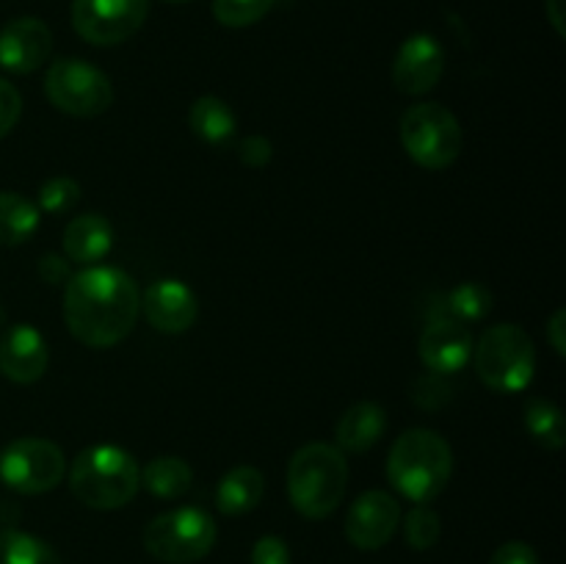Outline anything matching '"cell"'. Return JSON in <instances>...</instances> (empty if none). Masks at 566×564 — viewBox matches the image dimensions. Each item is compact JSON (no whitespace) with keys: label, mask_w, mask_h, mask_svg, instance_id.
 Instances as JSON below:
<instances>
[{"label":"cell","mask_w":566,"mask_h":564,"mask_svg":"<svg viewBox=\"0 0 566 564\" xmlns=\"http://www.w3.org/2000/svg\"><path fill=\"white\" fill-rule=\"evenodd\" d=\"M138 313H142V288L116 265H88L66 282V330L83 346H116L130 335Z\"/></svg>","instance_id":"1"},{"label":"cell","mask_w":566,"mask_h":564,"mask_svg":"<svg viewBox=\"0 0 566 564\" xmlns=\"http://www.w3.org/2000/svg\"><path fill=\"white\" fill-rule=\"evenodd\" d=\"M453 476V451L440 431L409 429L387 457V479L412 503H431Z\"/></svg>","instance_id":"2"},{"label":"cell","mask_w":566,"mask_h":564,"mask_svg":"<svg viewBox=\"0 0 566 564\" xmlns=\"http://www.w3.org/2000/svg\"><path fill=\"white\" fill-rule=\"evenodd\" d=\"M72 495L88 509H119L142 490V464L122 446H88L72 459Z\"/></svg>","instance_id":"3"},{"label":"cell","mask_w":566,"mask_h":564,"mask_svg":"<svg viewBox=\"0 0 566 564\" xmlns=\"http://www.w3.org/2000/svg\"><path fill=\"white\" fill-rule=\"evenodd\" d=\"M348 462L329 442H307L287 464V495L293 509L307 520H324L346 498Z\"/></svg>","instance_id":"4"},{"label":"cell","mask_w":566,"mask_h":564,"mask_svg":"<svg viewBox=\"0 0 566 564\" xmlns=\"http://www.w3.org/2000/svg\"><path fill=\"white\" fill-rule=\"evenodd\" d=\"M473 365L479 379L495 393H523L534 382L536 348L528 332L517 324L490 326L473 343Z\"/></svg>","instance_id":"5"},{"label":"cell","mask_w":566,"mask_h":564,"mask_svg":"<svg viewBox=\"0 0 566 564\" xmlns=\"http://www.w3.org/2000/svg\"><path fill=\"white\" fill-rule=\"evenodd\" d=\"M401 144L415 164L442 171L462 153V125L442 103H418L403 111Z\"/></svg>","instance_id":"6"},{"label":"cell","mask_w":566,"mask_h":564,"mask_svg":"<svg viewBox=\"0 0 566 564\" xmlns=\"http://www.w3.org/2000/svg\"><path fill=\"white\" fill-rule=\"evenodd\" d=\"M216 520L199 506H180L158 514L144 529V547L166 564H191L216 545Z\"/></svg>","instance_id":"7"},{"label":"cell","mask_w":566,"mask_h":564,"mask_svg":"<svg viewBox=\"0 0 566 564\" xmlns=\"http://www.w3.org/2000/svg\"><path fill=\"white\" fill-rule=\"evenodd\" d=\"M44 94L64 114L92 119L105 114L114 103V86L103 70L83 59H59L44 75Z\"/></svg>","instance_id":"8"},{"label":"cell","mask_w":566,"mask_h":564,"mask_svg":"<svg viewBox=\"0 0 566 564\" xmlns=\"http://www.w3.org/2000/svg\"><path fill=\"white\" fill-rule=\"evenodd\" d=\"M66 459L53 440L20 437L0 453V481L20 495H42L64 481Z\"/></svg>","instance_id":"9"},{"label":"cell","mask_w":566,"mask_h":564,"mask_svg":"<svg viewBox=\"0 0 566 564\" xmlns=\"http://www.w3.org/2000/svg\"><path fill=\"white\" fill-rule=\"evenodd\" d=\"M149 0H72V28L97 48L122 44L142 31Z\"/></svg>","instance_id":"10"},{"label":"cell","mask_w":566,"mask_h":564,"mask_svg":"<svg viewBox=\"0 0 566 564\" xmlns=\"http://www.w3.org/2000/svg\"><path fill=\"white\" fill-rule=\"evenodd\" d=\"M401 525V503L385 490H368L348 506L346 540L359 551H379Z\"/></svg>","instance_id":"11"},{"label":"cell","mask_w":566,"mask_h":564,"mask_svg":"<svg viewBox=\"0 0 566 564\" xmlns=\"http://www.w3.org/2000/svg\"><path fill=\"white\" fill-rule=\"evenodd\" d=\"M473 332L468 324L457 318H448V315L434 313V318H429L423 335L418 341V354L423 359L426 370L440 376L459 374L464 365L473 357Z\"/></svg>","instance_id":"12"},{"label":"cell","mask_w":566,"mask_h":564,"mask_svg":"<svg viewBox=\"0 0 566 564\" xmlns=\"http://www.w3.org/2000/svg\"><path fill=\"white\" fill-rule=\"evenodd\" d=\"M446 72V50L431 33H412L407 42L398 48L392 61V83L401 94L431 92L440 83Z\"/></svg>","instance_id":"13"},{"label":"cell","mask_w":566,"mask_h":564,"mask_svg":"<svg viewBox=\"0 0 566 564\" xmlns=\"http://www.w3.org/2000/svg\"><path fill=\"white\" fill-rule=\"evenodd\" d=\"M142 310L153 330L180 335L193 326L199 304L197 293L186 282L175 280V276H160V280L149 282L147 291L142 293Z\"/></svg>","instance_id":"14"},{"label":"cell","mask_w":566,"mask_h":564,"mask_svg":"<svg viewBox=\"0 0 566 564\" xmlns=\"http://www.w3.org/2000/svg\"><path fill=\"white\" fill-rule=\"evenodd\" d=\"M53 50V33L48 22L36 17H17L0 31V66L14 75L36 72Z\"/></svg>","instance_id":"15"},{"label":"cell","mask_w":566,"mask_h":564,"mask_svg":"<svg viewBox=\"0 0 566 564\" xmlns=\"http://www.w3.org/2000/svg\"><path fill=\"white\" fill-rule=\"evenodd\" d=\"M50 365V348L42 332L31 324H14L0 337V370L17 385H33Z\"/></svg>","instance_id":"16"},{"label":"cell","mask_w":566,"mask_h":564,"mask_svg":"<svg viewBox=\"0 0 566 564\" xmlns=\"http://www.w3.org/2000/svg\"><path fill=\"white\" fill-rule=\"evenodd\" d=\"M111 247H114V230L105 216L83 213L66 224L64 254L70 263L94 265L111 252Z\"/></svg>","instance_id":"17"},{"label":"cell","mask_w":566,"mask_h":564,"mask_svg":"<svg viewBox=\"0 0 566 564\" xmlns=\"http://www.w3.org/2000/svg\"><path fill=\"white\" fill-rule=\"evenodd\" d=\"M387 429V412L376 401H359L348 407L337 420V448L348 453H363L381 440Z\"/></svg>","instance_id":"18"},{"label":"cell","mask_w":566,"mask_h":564,"mask_svg":"<svg viewBox=\"0 0 566 564\" xmlns=\"http://www.w3.org/2000/svg\"><path fill=\"white\" fill-rule=\"evenodd\" d=\"M265 479L258 468L252 464H238V468L227 470L221 476L219 487H216V509L227 518H238L247 514L263 501Z\"/></svg>","instance_id":"19"},{"label":"cell","mask_w":566,"mask_h":564,"mask_svg":"<svg viewBox=\"0 0 566 564\" xmlns=\"http://www.w3.org/2000/svg\"><path fill=\"white\" fill-rule=\"evenodd\" d=\"M188 127L205 144L227 147V144L235 142L238 116L230 108V103H224L221 97H213V94H202V97L193 100L191 111H188Z\"/></svg>","instance_id":"20"},{"label":"cell","mask_w":566,"mask_h":564,"mask_svg":"<svg viewBox=\"0 0 566 564\" xmlns=\"http://www.w3.org/2000/svg\"><path fill=\"white\" fill-rule=\"evenodd\" d=\"M191 484L193 470L180 457H155L147 468H142V487H147L155 498H180L191 490Z\"/></svg>","instance_id":"21"},{"label":"cell","mask_w":566,"mask_h":564,"mask_svg":"<svg viewBox=\"0 0 566 564\" xmlns=\"http://www.w3.org/2000/svg\"><path fill=\"white\" fill-rule=\"evenodd\" d=\"M39 230L36 202L17 191H0V243L17 247Z\"/></svg>","instance_id":"22"},{"label":"cell","mask_w":566,"mask_h":564,"mask_svg":"<svg viewBox=\"0 0 566 564\" xmlns=\"http://www.w3.org/2000/svg\"><path fill=\"white\" fill-rule=\"evenodd\" d=\"M523 424L534 442H539L547 451H558L566 442V424L564 412L547 398H528L523 412Z\"/></svg>","instance_id":"23"},{"label":"cell","mask_w":566,"mask_h":564,"mask_svg":"<svg viewBox=\"0 0 566 564\" xmlns=\"http://www.w3.org/2000/svg\"><path fill=\"white\" fill-rule=\"evenodd\" d=\"M0 564H61V558L48 542L28 531L0 529Z\"/></svg>","instance_id":"24"},{"label":"cell","mask_w":566,"mask_h":564,"mask_svg":"<svg viewBox=\"0 0 566 564\" xmlns=\"http://www.w3.org/2000/svg\"><path fill=\"white\" fill-rule=\"evenodd\" d=\"M492 304H495V299H492V291L484 282H462V285L448 293L440 313L448 315V318L462 321V324H473V321L486 318L492 313Z\"/></svg>","instance_id":"25"},{"label":"cell","mask_w":566,"mask_h":564,"mask_svg":"<svg viewBox=\"0 0 566 564\" xmlns=\"http://www.w3.org/2000/svg\"><path fill=\"white\" fill-rule=\"evenodd\" d=\"M440 514L429 506V503H415L409 514L403 518V540L415 551H429L440 542Z\"/></svg>","instance_id":"26"},{"label":"cell","mask_w":566,"mask_h":564,"mask_svg":"<svg viewBox=\"0 0 566 564\" xmlns=\"http://www.w3.org/2000/svg\"><path fill=\"white\" fill-rule=\"evenodd\" d=\"M276 0H213V17L227 28H247L263 20Z\"/></svg>","instance_id":"27"},{"label":"cell","mask_w":566,"mask_h":564,"mask_svg":"<svg viewBox=\"0 0 566 564\" xmlns=\"http://www.w3.org/2000/svg\"><path fill=\"white\" fill-rule=\"evenodd\" d=\"M81 199V182L72 177H50L42 188H39V208L44 213H66Z\"/></svg>","instance_id":"28"},{"label":"cell","mask_w":566,"mask_h":564,"mask_svg":"<svg viewBox=\"0 0 566 564\" xmlns=\"http://www.w3.org/2000/svg\"><path fill=\"white\" fill-rule=\"evenodd\" d=\"M412 401L423 409H440L451 398V387L442 382L440 374H423L412 382Z\"/></svg>","instance_id":"29"},{"label":"cell","mask_w":566,"mask_h":564,"mask_svg":"<svg viewBox=\"0 0 566 564\" xmlns=\"http://www.w3.org/2000/svg\"><path fill=\"white\" fill-rule=\"evenodd\" d=\"M22 114V97L6 77H0V138L9 136Z\"/></svg>","instance_id":"30"},{"label":"cell","mask_w":566,"mask_h":564,"mask_svg":"<svg viewBox=\"0 0 566 564\" xmlns=\"http://www.w3.org/2000/svg\"><path fill=\"white\" fill-rule=\"evenodd\" d=\"M235 149L238 158H241L249 169H263L271 160V155H274V147H271V142L265 136L241 138V142L235 144Z\"/></svg>","instance_id":"31"},{"label":"cell","mask_w":566,"mask_h":564,"mask_svg":"<svg viewBox=\"0 0 566 564\" xmlns=\"http://www.w3.org/2000/svg\"><path fill=\"white\" fill-rule=\"evenodd\" d=\"M252 564H291V551H287L285 540L274 534L260 536L252 547Z\"/></svg>","instance_id":"32"},{"label":"cell","mask_w":566,"mask_h":564,"mask_svg":"<svg viewBox=\"0 0 566 564\" xmlns=\"http://www.w3.org/2000/svg\"><path fill=\"white\" fill-rule=\"evenodd\" d=\"M490 564H539V556H536V551L528 542L512 540L492 553Z\"/></svg>","instance_id":"33"},{"label":"cell","mask_w":566,"mask_h":564,"mask_svg":"<svg viewBox=\"0 0 566 564\" xmlns=\"http://www.w3.org/2000/svg\"><path fill=\"white\" fill-rule=\"evenodd\" d=\"M39 276H42L48 285H66L72 276L70 260L61 258V254L48 252L42 260H39Z\"/></svg>","instance_id":"34"},{"label":"cell","mask_w":566,"mask_h":564,"mask_svg":"<svg viewBox=\"0 0 566 564\" xmlns=\"http://www.w3.org/2000/svg\"><path fill=\"white\" fill-rule=\"evenodd\" d=\"M547 341H551L553 352L558 354V357H564L566 354V310L558 307L556 313L551 315V321H547Z\"/></svg>","instance_id":"35"},{"label":"cell","mask_w":566,"mask_h":564,"mask_svg":"<svg viewBox=\"0 0 566 564\" xmlns=\"http://www.w3.org/2000/svg\"><path fill=\"white\" fill-rule=\"evenodd\" d=\"M545 11H547V20H551V25L556 28L558 36H566V22H564V0H547L545 3Z\"/></svg>","instance_id":"36"},{"label":"cell","mask_w":566,"mask_h":564,"mask_svg":"<svg viewBox=\"0 0 566 564\" xmlns=\"http://www.w3.org/2000/svg\"><path fill=\"white\" fill-rule=\"evenodd\" d=\"M166 3H191V0H166Z\"/></svg>","instance_id":"37"},{"label":"cell","mask_w":566,"mask_h":564,"mask_svg":"<svg viewBox=\"0 0 566 564\" xmlns=\"http://www.w3.org/2000/svg\"><path fill=\"white\" fill-rule=\"evenodd\" d=\"M3 318H6V313H3V307H0V324H3Z\"/></svg>","instance_id":"38"}]
</instances>
